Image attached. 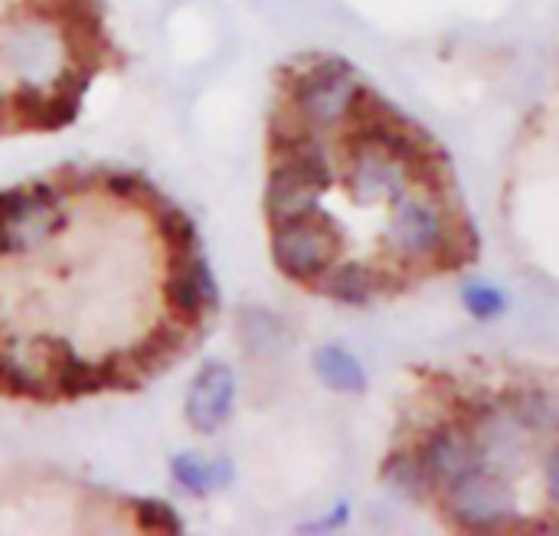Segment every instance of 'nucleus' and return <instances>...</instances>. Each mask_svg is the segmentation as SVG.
I'll return each mask as SVG.
<instances>
[{"mask_svg": "<svg viewBox=\"0 0 559 536\" xmlns=\"http://www.w3.org/2000/svg\"><path fill=\"white\" fill-rule=\"evenodd\" d=\"M331 160L324 154L321 138H305L285 154L272 157L269 183H265V216L269 226L318 210V196L331 187Z\"/></svg>", "mask_w": 559, "mask_h": 536, "instance_id": "nucleus-1", "label": "nucleus"}, {"mask_svg": "<svg viewBox=\"0 0 559 536\" xmlns=\"http://www.w3.org/2000/svg\"><path fill=\"white\" fill-rule=\"evenodd\" d=\"M269 229H272V259L278 272L308 288H314V282L337 262V249L344 242L337 223L321 216L318 210H308Z\"/></svg>", "mask_w": 559, "mask_h": 536, "instance_id": "nucleus-2", "label": "nucleus"}, {"mask_svg": "<svg viewBox=\"0 0 559 536\" xmlns=\"http://www.w3.org/2000/svg\"><path fill=\"white\" fill-rule=\"evenodd\" d=\"M288 105L298 108L311 124L334 128L341 124V108L347 98V88L354 82V69L347 59L337 56H318L305 65L292 62L282 72Z\"/></svg>", "mask_w": 559, "mask_h": 536, "instance_id": "nucleus-3", "label": "nucleus"}, {"mask_svg": "<svg viewBox=\"0 0 559 536\" xmlns=\"http://www.w3.org/2000/svg\"><path fill=\"white\" fill-rule=\"evenodd\" d=\"M452 223V196H403L396 203V216L390 226V242L400 255L403 269H426V259L442 242ZM406 275V272H403Z\"/></svg>", "mask_w": 559, "mask_h": 536, "instance_id": "nucleus-4", "label": "nucleus"}, {"mask_svg": "<svg viewBox=\"0 0 559 536\" xmlns=\"http://www.w3.org/2000/svg\"><path fill=\"white\" fill-rule=\"evenodd\" d=\"M445 514L452 527L468 531V534H495V531L524 527L511 521L508 488L495 475H485L481 468L445 488Z\"/></svg>", "mask_w": 559, "mask_h": 536, "instance_id": "nucleus-5", "label": "nucleus"}, {"mask_svg": "<svg viewBox=\"0 0 559 536\" xmlns=\"http://www.w3.org/2000/svg\"><path fill=\"white\" fill-rule=\"evenodd\" d=\"M160 295L180 327H193L203 321V314L216 305V288L200 249H177L167 255Z\"/></svg>", "mask_w": 559, "mask_h": 536, "instance_id": "nucleus-6", "label": "nucleus"}, {"mask_svg": "<svg viewBox=\"0 0 559 536\" xmlns=\"http://www.w3.org/2000/svg\"><path fill=\"white\" fill-rule=\"evenodd\" d=\"M413 455L419 462V472H423L426 488H449L459 478H465V475H472V472L481 468L485 449H478L462 429L442 426V429H432L416 445Z\"/></svg>", "mask_w": 559, "mask_h": 536, "instance_id": "nucleus-7", "label": "nucleus"}, {"mask_svg": "<svg viewBox=\"0 0 559 536\" xmlns=\"http://www.w3.org/2000/svg\"><path fill=\"white\" fill-rule=\"evenodd\" d=\"M347 187L360 203H370L377 196L400 203L403 200V167L390 160L380 147L373 144H347Z\"/></svg>", "mask_w": 559, "mask_h": 536, "instance_id": "nucleus-8", "label": "nucleus"}, {"mask_svg": "<svg viewBox=\"0 0 559 536\" xmlns=\"http://www.w3.org/2000/svg\"><path fill=\"white\" fill-rule=\"evenodd\" d=\"M39 347H43V370H39V377L46 380L52 403L56 400H82V396L105 393L98 367L82 360L72 347H66L59 341H39Z\"/></svg>", "mask_w": 559, "mask_h": 536, "instance_id": "nucleus-9", "label": "nucleus"}, {"mask_svg": "<svg viewBox=\"0 0 559 536\" xmlns=\"http://www.w3.org/2000/svg\"><path fill=\"white\" fill-rule=\"evenodd\" d=\"M233 390H236L233 373L223 364H206L187 396L190 426L200 432H216L219 422H226V416L233 409Z\"/></svg>", "mask_w": 559, "mask_h": 536, "instance_id": "nucleus-10", "label": "nucleus"}, {"mask_svg": "<svg viewBox=\"0 0 559 536\" xmlns=\"http://www.w3.org/2000/svg\"><path fill=\"white\" fill-rule=\"evenodd\" d=\"M183 331L187 327H180V324H154L147 331V337L138 341L124 357L138 367V373L144 380H151L154 373H160L164 367H170L183 354V347H187V334Z\"/></svg>", "mask_w": 559, "mask_h": 536, "instance_id": "nucleus-11", "label": "nucleus"}, {"mask_svg": "<svg viewBox=\"0 0 559 536\" xmlns=\"http://www.w3.org/2000/svg\"><path fill=\"white\" fill-rule=\"evenodd\" d=\"M314 288L321 295H331L341 305H370L377 295H383V272L377 275L373 269L364 265H331Z\"/></svg>", "mask_w": 559, "mask_h": 536, "instance_id": "nucleus-12", "label": "nucleus"}, {"mask_svg": "<svg viewBox=\"0 0 559 536\" xmlns=\"http://www.w3.org/2000/svg\"><path fill=\"white\" fill-rule=\"evenodd\" d=\"M0 396L3 400H33V403H52L46 380L39 370L29 367L23 354L0 350Z\"/></svg>", "mask_w": 559, "mask_h": 536, "instance_id": "nucleus-13", "label": "nucleus"}, {"mask_svg": "<svg viewBox=\"0 0 559 536\" xmlns=\"http://www.w3.org/2000/svg\"><path fill=\"white\" fill-rule=\"evenodd\" d=\"M174 478L190 495H206L233 478L229 462H200L197 455H177L174 458Z\"/></svg>", "mask_w": 559, "mask_h": 536, "instance_id": "nucleus-14", "label": "nucleus"}, {"mask_svg": "<svg viewBox=\"0 0 559 536\" xmlns=\"http://www.w3.org/2000/svg\"><path fill=\"white\" fill-rule=\"evenodd\" d=\"M314 367H318L321 380H324L328 386L341 390V393H360V390H364V383H367V380H364L360 364H357L350 354L337 350V347H324V350H318V354H314Z\"/></svg>", "mask_w": 559, "mask_h": 536, "instance_id": "nucleus-15", "label": "nucleus"}, {"mask_svg": "<svg viewBox=\"0 0 559 536\" xmlns=\"http://www.w3.org/2000/svg\"><path fill=\"white\" fill-rule=\"evenodd\" d=\"M157 233H160V239L167 242V252H177V249H200L193 219H190L183 210L170 206V203H164V206L157 210Z\"/></svg>", "mask_w": 559, "mask_h": 536, "instance_id": "nucleus-16", "label": "nucleus"}, {"mask_svg": "<svg viewBox=\"0 0 559 536\" xmlns=\"http://www.w3.org/2000/svg\"><path fill=\"white\" fill-rule=\"evenodd\" d=\"M134 527L151 531V534H180L183 531L180 517L160 501H138L134 504Z\"/></svg>", "mask_w": 559, "mask_h": 536, "instance_id": "nucleus-17", "label": "nucleus"}, {"mask_svg": "<svg viewBox=\"0 0 559 536\" xmlns=\"http://www.w3.org/2000/svg\"><path fill=\"white\" fill-rule=\"evenodd\" d=\"M465 308L485 321V318H495L498 311H504V298H501V291H495L488 285H472V288H465Z\"/></svg>", "mask_w": 559, "mask_h": 536, "instance_id": "nucleus-18", "label": "nucleus"}]
</instances>
